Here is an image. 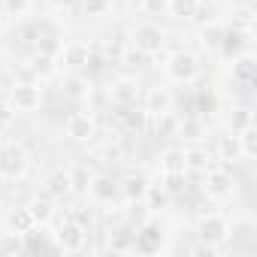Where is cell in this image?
Segmentation results:
<instances>
[{
  "label": "cell",
  "mask_w": 257,
  "mask_h": 257,
  "mask_svg": "<svg viewBox=\"0 0 257 257\" xmlns=\"http://www.w3.org/2000/svg\"><path fill=\"white\" fill-rule=\"evenodd\" d=\"M31 167V155L25 152V146L19 143H4L0 146V179H22Z\"/></svg>",
  "instance_id": "obj_1"
},
{
  "label": "cell",
  "mask_w": 257,
  "mask_h": 257,
  "mask_svg": "<svg viewBox=\"0 0 257 257\" xmlns=\"http://www.w3.org/2000/svg\"><path fill=\"white\" fill-rule=\"evenodd\" d=\"M167 76L179 85H191L200 76V58L194 52H185V49L173 52L170 61H167Z\"/></svg>",
  "instance_id": "obj_2"
},
{
  "label": "cell",
  "mask_w": 257,
  "mask_h": 257,
  "mask_svg": "<svg viewBox=\"0 0 257 257\" xmlns=\"http://www.w3.org/2000/svg\"><path fill=\"white\" fill-rule=\"evenodd\" d=\"M197 239H200V245H206L212 251L221 248L230 239V221L221 218V215H203L200 224H197Z\"/></svg>",
  "instance_id": "obj_3"
},
{
  "label": "cell",
  "mask_w": 257,
  "mask_h": 257,
  "mask_svg": "<svg viewBox=\"0 0 257 257\" xmlns=\"http://www.w3.org/2000/svg\"><path fill=\"white\" fill-rule=\"evenodd\" d=\"M167 43V34L161 31V25L155 22H140L134 31H131V46L140 49L143 55H158Z\"/></svg>",
  "instance_id": "obj_4"
},
{
  "label": "cell",
  "mask_w": 257,
  "mask_h": 257,
  "mask_svg": "<svg viewBox=\"0 0 257 257\" xmlns=\"http://www.w3.org/2000/svg\"><path fill=\"white\" fill-rule=\"evenodd\" d=\"M52 236L58 242V251H85L88 248V227H82L73 218H64V224Z\"/></svg>",
  "instance_id": "obj_5"
},
{
  "label": "cell",
  "mask_w": 257,
  "mask_h": 257,
  "mask_svg": "<svg viewBox=\"0 0 257 257\" xmlns=\"http://www.w3.org/2000/svg\"><path fill=\"white\" fill-rule=\"evenodd\" d=\"M88 58H91V49H88L85 43L73 40V43H64V46H61V52H58L55 61H58V67H61L64 73H85Z\"/></svg>",
  "instance_id": "obj_6"
},
{
  "label": "cell",
  "mask_w": 257,
  "mask_h": 257,
  "mask_svg": "<svg viewBox=\"0 0 257 257\" xmlns=\"http://www.w3.org/2000/svg\"><path fill=\"white\" fill-rule=\"evenodd\" d=\"M106 97H109L112 106H137V100L143 97V88H140V82L131 79V76H118V79H112V85L106 88Z\"/></svg>",
  "instance_id": "obj_7"
},
{
  "label": "cell",
  "mask_w": 257,
  "mask_h": 257,
  "mask_svg": "<svg viewBox=\"0 0 257 257\" xmlns=\"http://www.w3.org/2000/svg\"><path fill=\"white\" fill-rule=\"evenodd\" d=\"M43 103V88L34 82H16L10 88V106L16 112H34Z\"/></svg>",
  "instance_id": "obj_8"
},
{
  "label": "cell",
  "mask_w": 257,
  "mask_h": 257,
  "mask_svg": "<svg viewBox=\"0 0 257 257\" xmlns=\"http://www.w3.org/2000/svg\"><path fill=\"white\" fill-rule=\"evenodd\" d=\"M203 191H206V197H212V200H227L233 191H236V179L230 176V170H221V167H209L206 170V179H203Z\"/></svg>",
  "instance_id": "obj_9"
},
{
  "label": "cell",
  "mask_w": 257,
  "mask_h": 257,
  "mask_svg": "<svg viewBox=\"0 0 257 257\" xmlns=\"http://www.w3.org/2000/svg\"><path fill=\"white\" fill-rule=\"evenodd\" d=\"M251 34H254V31H242V28L224 31V40H221V46H218V55H221L224 61H236L239 55L248 52V46H251Z\"/></svg>",
  "instance_id": "obj_10"
},
{
  "label": "cell",
  "mask_w": 257,
  "mask_h": 257,
  "mask_svg": "<svg viewBox=\"0 0 257 257\" xmlns=\"http://www.w3.org/2000/svg\"><path fill=\"white\" fill-rule=\"evenodd\" d=\"M161 245H164V233L155 221H146L143 227H137V233H134V248L137 251L155 254V251H161Z\"/></svg>",
  "instance_id": "obj_11"
},
{
  "label": "cell",
  "mask_w": 257,
  "mask_h": 257,
  "mask_svg": "<svg viewBox=\"0 0 257 257\" xmlns=\"http://www.w3.org/2000/svg\"><path fill=\"white\" fill-rule=\"evenodd\" d=\"M146 121H149V112L137 109V106H118V112H115V124L124 134H143Z\"/></svg>",
  "instance_id": "obj_12"
},
{
  "label": "cell",
  "mask_w": 257,
  "mask_h": 257,
  "mask_svg": "<svg viewBox=\"0 0 257 257\" xmlns=\"http://www.w3.org/2000/svg\"><path fill=\"white\" fill-rule=\"evenodd\" d=\"M64 134H67L70 140H76V143H85V140H91V137L97 134L94 118H91L88 112H73V115L64 121Z\"/></svg>",
  "instance_id": "obj_13"
},
{
  "label": "cell",
  "mask_w": 257,
  "mask_h": 257,
  "mask_svg": "<svg viewBox=\"0 0 257 257\" xmlns=\"http://www.w3.org/2000/svg\"><path fill=\"white\" fill-rule=\"evenodd\" d=\"M67 194H73V173H67V170L49 173L46 182H43V197H49V200H64Z\"/></svg>",
  "instance_id": "obj_14"
},
{
  "label": "cell",
  "mask_w": 257,
  "mask_h": 257,
  "mask_svg": "<svg viewBox=\"0 0 257 257\" xmlns=\"http://www.w3.org/2000/svg\"><path fill=\"white\" fill-rule=\"evenodd\" d=\"M94 203H112L115 197H118V182L112 179V176H91V182H88V191H85Z\"/></svg>",
  "instance_id": "obj_15"
},
{
  "label": "cell",
  "mask_w": 257,
  "mask_h": 257,
  "mask_svg": "<svg viewBox=\"0 0 257 257\" xmlns=\"http://www.w3.org/2000/svg\"><path fill=\"white\" fill-rule=\"evenodd\" d=\"M146 191H149V179H146V176H127V179L118 182V194H121L127 203H143Z\"/></svg>",
  "instance_id": "obj_16"
},
{
  "label": "cell",
  "mask_w": 257,
  "mask_h": 257,
  "mask_svg": "<svg viewBox=\"0 0 257 257\" xmlns=\"http://www.w3.org/2000/svg\"><path fill=\"white\" fill-rule=\"evenodd\" d=\"M28 70H31V76H37V79H49V76H55V70H58V61H55V55H52V52L40 49L37 55H31V61H28Z\"/></svg>",
  "instance_id": "obj_17"
},
{
  "label": "cell",
  "mask_w": 257,
  "mask_h": 257,
  "mask_svg": "<svg viewBox=\"0 0 257 257\" xmlns=\"http://www.w3.org/2000/svg\"><path fill=\"white\" fill-rule=\"evenodd\" d=\"M182 158H185V173H206V170L212 167V155H209L203 146H191V149H185Z\"/></svg>",
  "instance_id": "obj_18"
},
{
  "label": "cell",
  "mask_w": 257,
  "mask_h": 257,
  "mask_svg": "<svg viewBox=\"0 0 257 257\" xmlns=\"http://www.w3.org/2000/svg\"><path fill=\"white\" fill-rule=\"evenodd\" d=\"M233 82H239L242 88L254 85V58H251V52H245L233 61Z\"/></svg>",
  "instance_id": "obj_19"
},
{
  "label": "cell",
  "mask_w": 257,
  "mask_h": 257,
  "mask_svg": "<svg viewBox=\"0 0 257 257\" xmlns=\"http://www.w3.org/2000/svg\"><path fill=\"white\" fill-rule=\"evenodd\" d=\"M149 115H164V112H170L173 109V97H170V91H164V88H152L149 94H146V106H143Z\"/></svg>",
  "instance_id": "obj_20"
},
{
  "label": "cell",
  "mask_w": 257,
  "mask_h": 257,
  "mask_svg": "<svg viewBox=\"0 0 257 257\" xmlns=\"http://www.w3.org/2000/svg\"><path fill=\"white\" fill-rule=\"evenodd\" d=\"M236 146H239V158L251 161L257 155V131H254V124H245L236 131Z\"/></svg>",
  "instance_id": "obj_21"
},
{
  "label": "cell",
  "mask_w": 257,
  "mask_h": 257,
  "mask_svg": "<svg viewBox=\"0 0 257 257\" xmlns=\"http://www.w3.org/2000/svg\"><path fill=\"white\" fill-rule=\"evenodd\" d=\"M224 25L221 22H209V25H203L200 28V46L203 49H209V52H218V46H221V40H224Z\"/></svg>",
  "instance_id": "obj_22"
},
{
  "label": "cell",
  "mask_w": 257,
  "mask_h": 257,
  "mask_svg": "<svg viewBox=\"0 0 257 257\" xmlns=\"http://www.w3.org/2000/svg\"><path fill=\"white\" fill-rule=\"evenodd\" d=\"M31 227H34V218H31L28 206H25V209H13V212L7 215V230H10V233H16V236H25Z\"/></svg>",
  "instance_id": "obj_23"
},
{
  "label": "cell",
  "mask_w": 257,
  "mask_h": 257,
  "mask_svg": "<svg viewBox=\"0 0 257 257\" xmlns=\"http://www.w3.org/2000/svg\"><path fill=\"white\" fill-rule=\"evenodd\" d=\"M167 13L173 19H179V22H188V19H194L200 13V0H170Z\"/></svg>",
  "instance_id": "obj_24"
},
{
  "label": "cell",
  "mask_w": 257,
  "mask_h": 257,
  "mask_svg": "<svg viewBox=\"0 0 257 257\" xmlns=\"http://www.w3.org/2000/svg\"><path fill=\"white\" fill-rule=\"evenodd\" d=\"M28 212H31L34 224H49V221L55 218V206H52L49 197H43V200H31V203H28Z\"/></svg>",
  "instance_id": "obj_25"
},
{
  "label": "cell",
  "mask_w": 257,
  "mask_h": 257,
  "mask_svg": "<svg viewBox=\"0 0 257 257\" xmlns=\"http://www.w3.org/2000/svg\"><path fill=\"white\" fill-rule=\"evenodd\" d=\"M161 173H164V176L185 173V158H182V149H167V152L161 155Z\"/></svg>",
  "instance_id": "obj_26"
},
{
  "label": "cell",
  "mask_w": 257,
  "mask_h": 257,
  "mask_svg": "<svg viewBox=\"0 0 257 257\" xmlns=\"http://www.w3.org/2000/svg\"><path fill=\"white\" fill-rule=\"evenodd\" d=\"M64 94L73 97V100L88 97V82L82 79V73H67V79H64Z\"/></svg>",
  "instance_id": "obj_27"
},
{
  "label": "cell",
  "mask_w": 257,
  "mask_h": 257,
  "mask_svg": "<svg viewBox=\"0 0 257 257\" xmlns=\"http://www.w3.org/2000/svg\"><path fill=\"white\" fill-rule=\"evenodd\" d=\"M79 7H82V16L88 19H100L112 10V0H79Z\"/></svg>",
  "instance_id": "obj_28"
},
{
  "label": "cell",
  "mask_w": 257,
  "mask_h": 257,
  "mask_svg": "<svg viewBox=\"0 0 257 257\" xmlns=\"http://www.w3.org/2000/svg\"><path fill=\"white\" fill-rule=\"evenodd\" d=\"M143 203H146V209H161V206H167L170 203V194L164 191V188H158V185H149V191H146V197H143Z\"/></svg>",
  "instance_id": "obj_29"
},
{
  "label": "cell",
  "mask_w": 257,
  "mask_h": 257,
  "mask_svg": "<svg viewBox=\"0 0 257 257\" xmlns=\"http://www.w3.org/2000/svg\"><path fill=\"white\" fill-rule=\"evenodd\" d=\"M218 155H221L224 161H233V158H239L236 137H221V140H218Z\"/></svg>",
  "instance_id": "obj_30"
},
{
  "label": "cell",
  "mask_w": 257,
  "mask_h": 257,
  "mask_svg": "<svg viewBox=\"0 0 257 257\" xmlns=\"http://www.w3.org/2000/svg\"><path fill=\"white\" fill-rule=\"evenodd\" d=\"M167 7H170V0H140V10L146 16H161L167 13Z\"/></svg>",
  "instance_id": "obj_31"
},
{
  "label": "cell",
  "mask_w": 257,
  "mask_h": 257,
  "mask_svg": "<svg viewBox=\"0 0 257 257\" xmlns=\"http://www.w3.org/2000/svg\"><path fill=\"white\" fill-rule=\"evenodd\" d=\"M31 10V0H4V13L7 16H25Z\"/></svg>",
  "instance_id": "obj_32"
},
{
  "label": "cell",
  "mask_w": 257,
  "mask_h": 257,
  "mask_svg": "<svg viewBox=\"0 0 257 257\" xmlns=\"http://www.w3.org/2000/svg\"><path fill=\"white\" fill-rule=\"evenodd\" d=\"M245 124H254L251 112H248V109H233V115H230V127H233V134L239 131V127H245Z\"/></svg>",
  "instance_id": "obj_33"
},
{
  "label": "cell",
  "mask_w": 257,
  "mask_h": 257,
  "mask_svg": "<svg viewBox=\"0 0 257 257\" xmlns=\"http://www.w3.org/2000/svg\"><path fill=\"white\" fill-rule=\"evenodd\" d=\"M121 155H124L121 140H109V143H106V149H103V158H106V161H121Z\"/></svg>",
  "instance_id": "obj_34"
},
{
  "label": "cell",
  "mask_w": 257,
  "mask_h": 257,
  "mask_svg": "<svg viewBox=\"0 0 257 257\" xmlns=\"http://www.w3.org/2000/svg\"><path fill=\"white\" fill-rule=\"evenodd\" d=\"M13 118H16V109H13L7 100H0V131H4V127H10Z\"/></svg>",
  "instance_id": "obj_35"
},
{
  "label": "cell",
  "mask_w": 257,
  "mask_h": 257,
  "mask_svg": "<svg viewBox=\"0 0 257 257\" xmlns=\"http://www.w3.org/2000/svg\"><path fill=\"white\" fill-rule=\"evenodd\" d=\"M76 4H79V0H49V7H52V10H61V13H64V10H73Z\"/></svg>",
  "instance_id": "obj_36"
}]
</instances>
